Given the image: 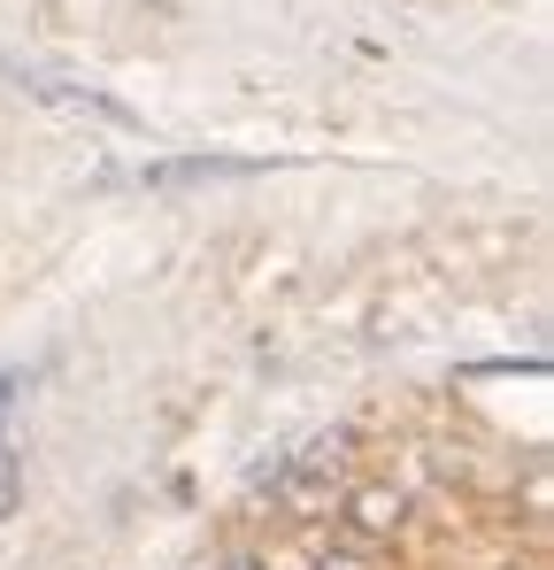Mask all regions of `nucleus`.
I'll use <instances>...</instances> for the list:
<instances>
[{
  "instance_id": "f03ea898",
  "label": "nucleus",
  "mask_w": 554,
  "mask_h": 570,
  "mask_svg": "<svg viewBox=\"0 0 554 570\" xmlns=\"http://www.w3.org/2000/svg\"><path fill=\"white\" fill-rule=\"evenodd\" d=\"M332 517H339L347 540L385 548V540H400V524H408V493H400V485H347Z\"/></svg>"
},
{
  "instance_id": "20e7f679",
  "label": "nucleus",
  "mask_w": 554,
  "mask_h": 570,
  "mask_svg": "<svg viewBox=\"0 0 554 570\" xmlns=\"http://www.w3.org/2000/svg\"><path fill=\"white\" fill-rule=\"evenodd\" d=\"M23 94L47 100V108H70V116H92V124H108V131H139V116H131L123 100L92 94V86H70V78H55V70H23Z\"/></svg>"
},
{
  "instance_id": "7ed1b4c3",
  "label": "nucleus",
  "mask_w": 554,
  "mask_h": 570,
  "mask_svg": "<svg viewBox=\"0 0 554 570\" xmlns=\"http://www.w3.org/2000/svg\"><path fill=\"white\" fill-rule=\"evenodd\" d=\"M270 163L255 155H178V163H147L139 186L147 193H178V186H239V178H263Z\"/></svg>"
},
{
  "instance_id": "f257e3e1",
  "label": "nucleus",
  "mask_w": 554,
  "mask_h": 570,
  "mask_svg": "<svg viewBox=\"0 0 554 570\" xmlns=\"http://www.w3.org/2000/svg\"><path fill=\"white\" fill-rule=\"evenodd\" d=\"M347 463H355V440H347V432H324V440H308L300 455H285V471H277L270 493L285 501L293 524H316V517L339 509V493H347Z\"/></svg>"
},
{
  "instance_id": "0eeeda50",
  "label": "nucleus",
  "mask_w": 554,
  "mask_h": 570,
  "mask_svg": "<svg viewBox=\"0 0 554 570\" xmlns=\"http://www.w3.org/2000/svg\"><path fill=\"white\" fill-rule=\"evenodd\" d=\"M216 570H270V563H263L255 548H239V556H224V563H216Z\"/></svg>"
},
{
  "instance_id": "6e6552de",
  "label": "nucleus",
  "mask_w": 554,
  "mask_h": 570,
  "mask_svg": "<svg viewBox=\"0 0 554 570\" xmlns=\"http://www.w3.org/2000/svg\"><path fill=\"white\" fill-rule=\"evenodd\" d=\"M16 385H23L16 371H0V416H8V401H16Z\"/></svg>"
},
{
  "instance_id": "423d86ee",
  "label": "nucleus",
  "mask_w": 554,
  "mask_h": 570,
  "mask_svg": "<svg viewBox=\"0 0 554 570\" xmlns=\"http://www.w3.org/2000/svg\"><path fill=\"white\" fill-rule=\"evenodd\" d=\"M16 501H23V471H16V448L0 432V517H16Z\"/></svg>"
},
{
  "instance_id": "39448f33",
  "label": "nucleus",
  "mask_w": 554,
  "mask_h": 570,
  "mask_svg": "<svg viewBox=\"0 0 554 570\" xmlns=\"http://www.w3.org/2000/svg\"><path fill=\"white\" fill-rule=\"evenodd\" d=\"M308 570H377V548H363V540H324L316 556H308Z\"/></svg>"
}]
</instances>
